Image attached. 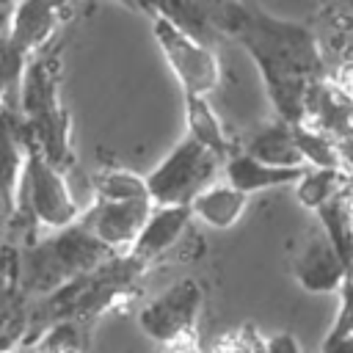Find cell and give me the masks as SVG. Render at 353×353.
<instances>
[{
	"label": "cell",
	"mask_w": 353,
	"mask_h": 353,
	"mask_svg": "<svg viewBox=\"0 0 353 353\" xmlns=\"http://www.w3.org/2000/svg\"><path fill=\"white\" fill-rule=\"evenodd\" d=\"M212 19L215 33L237 41L254 61L276 119L301 124L312 85L328 74L314 28L273 17L256 3H215Z\"/></svg>",
	"instance_id": "6da1fadb"
},
{
	"label": "cell",
	"mask_w": 353,
	"mask_h": 353,
	"mask_svg": "<svg viewBox=\"0 0 353 353\" xmlns=\"http://www.w3.org/2000/svg\"><path fill=\"white\" fill-rule=\"evenodd\" d=\"M17 113L30 146L50 165L66 174L74 163V152H72V119L61 97L58 41L28 63L17 94Z\"/></svg>",
	"instance_id": "7a4b0ae2"
},
{
	"label": "cell",
	"mask_w": 353,
	"mask_h": 353,
	"mask_svg": "<svg viewBox=\"0 0 353 353\" xmlns=\"http://www.w3.org/2000/svg\"><path fill=\"white\" fill-rule=\"evenodd\" d=\"M221 160L196 141L182 138L146 176V190L154 207H190V201L215 185Z\"/></svg>",
	"instance_id": "3957f363"
},
{
	"label": "cell",
	"mask_w": 353,
	"mask_h": 353,
	"mask_svg": "<svg viewBox=\"0 0 353 353\" xmlns=\"http://www.w3.org/2000/svg\"><path fill=\"white\" fill-rule=\"evenodd\" d=\"M28 157H25V171L19 182V215L41 226L44 232H58L80 221L83 210L74 201L63 171L50 165L25 138Z\"/></svg>",
	"instance_id": "277c9868"
},
{
	"label": "cell",
	"mask_w": 353,
	"mask_h": 353,
	"mask_svg": "<svg viewBox=\"0 0 353 353\" xmlns=\"http://www.w3.org/2000/svg\"><path fill=\"white\" fill-rule=\"evenodd\" d=\"M141 11L149 14L157 50H160L163 61L168 63L171 74L176 77L182 94L207 97L210 91H215L221 83V61H218L215 50L210 44L188 36L185 30H179L171 19L157 14L152 6H141Z\"/></svg>",
	"instance_id": "5b68a950"
},
{
	"label": "cell",
	"mask_w": 353,
	"mask_h": 353,
	"mask_svg": "<svg viewBox=\"0 0 353 353\" xmlns=\"http://www.w3.org/2000/svg\"><path fill=\"white\" fill-rule=\"evenodd\" d=\"M72 6L66 3H19L14 6L3 50L11 66L25 74L28 63L58 41L61 28L69 22Z\"/></svg>",
	"instance_id": "8992f818"
},
{
	"label": "cell",
	"mask_w": 353,
	"mask_h": 353,
	"mask_svg": "<svg viewBox=\"0 0 353 353\" xmlns=\"http://www.w3.org/2000/svg\"><path fill=\"white\" fill-rule=\"evenodd\" d=\"M201 303H204L201 284L193 276H185V279L174 281L171 287H165L160 295H154L138 312V325L157 345L171 342L185 334H196Z\"/></svg>",
	"instance_id": "52a82bcc"
},
{
	"label": "cell",
	"mask_w": 353,
	"mask_h": 353,
	"mask_svg": "<svg viewBox=\"0 0 353 353\" xmlns=\"http://www.w3.org/2000/svg\"><path fill=\"white\" fill-rule=\"evenodd\" d=\"M154 204L152 199H124V201H94L83 212L91 234L108 245L113 254H127L146 226Z\"/></svg>",
	"instance_id": "ba28073f"
},
{
	"label": "cell",
	"mask_w": 353,
	"mask_h": 353,
	"mask_svg": "<svg viewBox=\"0 0 353 353\" xmlns=\"http://www.w3.org/2000/svg\"><path fill=\"white\" fill-rule=\"evenodd\" d=\"M290 268H292V279L298 281V287H303L306 292H317V295L339 292L347 276V268L342 265L339 254L334 251L331 240L323 234L320 226L312 229L301 240Z\"/></svg>",
	"instance_id": "9c48e42d"
},
{
	"label": "cell",
	"mask_w": 353,
	"mask_h": 353,
	"mask_svg": "<svg viewBox=\"0 0 353 353\" xmlns=\"http://www.w3.org/2000/svg\"><path fill=\"white\" fill-rule=\"evenodd\" d=\"M190 218H193L190 207H154L149 221H146V226L141 229L138 240L127 251V256L135 265L149 270L168 248L176 245V240L185 234Z\"/></svg>",
	"instance_id": "30bf717a"
},
{
	"label": "cell",
	"mask_w": 353,
	"mask_h": 353,
	"mask_svg": "<svg viewBox=\"0 0 353 353\" xmlns=\"http://www.w3.org/2000/svg\"><path fill=\"white\" fill-rule=\"evenodd\" d=\"M28 312L19 306V248L0 243V353H8L25 331Z\"/></svg>",
	"instance_id": "8fae6325"
},
{
	"label": "cell",
	"mask_w": 353,
	"mask_h": 353,
	"mask_svg": "<svg viewBox=\"0 0 353 353\" xmlns=\"http://www.w3.org/2000/svg\"><path fill=\"white\" fill-rule=\"evenodd\" d=\"M185 102V127L190 141H196L201 149H207L210 154H215L221 160V165L240 152V146L229 138L223 121L218 119V113L212 110V105L207 102V97H193V94H182Z\"/></svg>",
	"instance_id": "7c38bea8"
},
{
	"label": "cell",
	"mask_w": 353,
	"mask_h": 353,
	"mask_svg": "<svg viewBox=\"0 0 353 353\" xmlns=\"http://www.w3.org/2000/svg\"><path fill=\"white\" fill-rule=\"evenodd\" d=\"M223 174H226V185H232L243 196H251V193L287 188V185L295 188L298 179L306 174V168H276V165H265V163L237 152L223 163Z\"/></svg>",
	"instance_id": "4fadbf2b"
},
{
	"label": "cell",
	"mask_w": 353,
	"mask_h": 353,
	"mask_svg": "<svg viewBox=\"0 0 353 353\" xmlns=\"http://www.w3.org/2000/svg\"><path fill=\"white\" fill-rule=\"evenodd\" d=\"M243 154L265 163V165H276V168H306L303 165V157L295 146V135H292V127L284 124L281 119H273L268 121L265 127H259L243 146H240Z\"/></svg>",
	"instance_id": "5bb4252c"
},
{
	"label": "cell",
	"mask_w": 353,
	"mask_h": 353,
	"mask_svg": "<svg viewBox=\"0 0 353 353\" xmlns=\"http://www.w3.org/2000/svg\"><path fill=\"white\" fill-rule=\"evenodd\" d=\"M248 207V196L234 190L232 185H210L204 193H199L190 201V215L212 229H232Z\"/></svg>",
	"instance_id": "9a60e30c"
},
{
	"label": "cell",
	"mask_w": 353,
	"mask_h": 353,
	"mask_svg": "<svg viewBox=\"0 0 353 353\" xmlns=\"http://www.w3.org/2000/svg\"><path fill=\"white\" fill-rule=\"evenodd\" d=\"M353 182L342 168H306V174L295 185V199L309 212H317L323 204L350 190Z\"/></svg>",
	"instance_id": "2e32d148"
},
{
	"label": "cell",
	"mask_w": 353,
	"mask_h": 353,
	"mask_svg": "<svg viewBox=\"0 0 353 353\" xmlns=\"http://www.w3.org/2000/svg\"><path fill=\"white\" fill-rule=\"evenodd\" d=\"M94 201H124V199H149L146 182L141 174L121 165H99L91 174Z\"/></svg>",
	"instance_id": "e0dca14e"
},
{
	"label": "cell",
	"mask_w": 353,
	"mask_h": 353,
	"mask_svg": "<svg viewBox=\"0 0 353 353\" xmlns=\"http://www.w3.org/2000/svg\"><path fill=\"white\" fill-rule=\"evenodd\" d=\"M292 135H295V146L306 168H339V154H336V143L331 135L314 127H306V124H295Z\"/></svg>",
	"instance_id": "ac0fdd59"
},
{
	"label": "cell",
	"mask_w": 353,
	"mask_h": 353,
	"mask_svg": "<svg viewBox=\"0 0 353 353\" xmlns=\"http://www.w3.org/2000/svg\"><path fill=\"white\" fill-rule=\"evenodd\" d=\"M265 342L268 336H262L254 323H240L215 336L204 353H265Z\"/></svg>",
	"instance_id": "d6986e66"
},
{
	"label": "cell",
	"mask_w": 353,
	"mask_h": 353,
	"mask_svg": "<svg viewBox=\"0 0 353 353\" xmlns=\"http://www.w3.org/2000/svg\"><path fill=\"white\" fill-rule=\"evenodd\" d=\"M336 295H339V309H336V317H334V323H331L320 347H331V345L353 336V270L345 276Z\"/></svg>",
	"instance_id": "ffe728a7"
},
{
	"label": "cell",
	"mask_w": 353,
	"mask_h": 353,
	"mask_svg": "<svg viewBox=\"0 0 353 353\" xmlns=\"http://www.w3.org/2000/svg\"><path fill=\"white\" fill-rule=\"evenodd\" d=\"M325 80L336 88V94L353 105V61H339L336 66L328 69Z\"/></svg>",
	"instance_id": "44dd1931"
},
{
	"label": "cell",
	"mask_w": 353,
	"mask_h": 353,
	"mask_svg": "<svg viewBox=\"0 0 353 353\" xmlns=\"http://www.w3.org/2000/svg\"><path fill=\"white\" fill-rule=\"evenodd\" d=\"M157 353H204V347L199 342V334H185V336H176L171 342L157 345Z\"/></svg>",
	"instance_id": "7402d4cb"
},
{
	"label": "cell",
	"mask_w": 353,
	"mask_h": 353,
	"mask_svg": "<svg viewBox=\"0 0 353 353\" xmlns=\"http://www.w3.org/2000/svg\"><path fill=\"white\" fill-rule=\"evenodd\" d=\"M265 353H301V342L295 339V334H290V331H279V334L268 336V342H265Z\"/></svg>",
	"instance_id": "603a6c76"
},
{
	"label": "cell",
	"mask_w": 353,
	"mask_h": 353,
	"mask_svg": "<svg viewBox=\"0 0 353 353\" xmlns=\"http://www.w3.org/2000/svg\"><path fill=\"white\" fill-rule=\"evenodd\" d=\"M320 353H353V336H347L331 347H320Z\"/></svg>",
	"instance_id": "cb8c5ba5"
}]
</instances>
